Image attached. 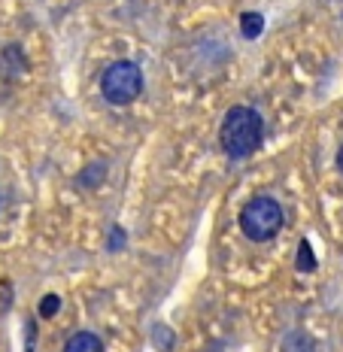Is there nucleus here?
<instances>
[{
  "instance_id": "f257e3e1",
  "label": "nucleus",
  "mask_w": 343,
  "mask_h": 352,
  "mask_svg": "<svg viewBox=\"0 0 343 352\" xmlns=\"http://www.w3.org/2000/svg\"><path fill=\"white\" fill-rule=\"evenodd\" d=\"M265 143V119L252 107H231L219 128V146L228 158H250Z\"/></svg>"
},
{
  "instance_id": "f03ea898",
  "label": "nucleus",
  "mask_w": 343,
  "mask_h": 352,
  "mask_svg": "<svg viewBox=\"0 0 343 352\" xmlns=\"http://www.w3.org/2000/svg\"><path fill=\"white\" fill-rule=\"evenodd\" d=\"M100 94L107 104L113 107H128L143 94V70L134 61H115L109 64L100 76Z\"/></svg>"
},
{
  "instance_id": "7ed1b4c3",
  "label": "nucleus",
  "mask_w": 343,
  "mask_h": 352,
  "mask_svg": "<svg viewBox=\"0 0 343 352\" xmlns=\"http://www.w3.org/2000/svg\"><path fill=\"white\" fill-rule=\"evenodd\" d=\"M240 228L255 243L274 240L283 231V207L274 197H252L243 210H240Z\"/></svg>"
},
{
  "instance_id": "20e7f679",
  "label": "nucleus",
  "mask_w": 343,
  "mask_h": 352,
  "mask_svg": "<svg viewBox=\"0 0 343 352\" xmlns=\"http://www.w3.org/2000/svg\"><path fill=\"white\" fill-rule=\"evenodd\" d=\"M64 352H104V340H100L98 334H91V331H79V334H73L67 340Z\"/></svg>"
},
{
  "instance_id": "39448f33",
  "label": "nucleus",
  "mask_w": 343,
  "mask_h": 352,
  "mask_svg": "<svg viewBox=\"0 0 343 352\" xmlns=\"http://www.w3.org/2000/svg\"><path fill=\"white\" fill-rule=\"evenodd\" d=\"M283 352H316V346H313V340L304 331H289L286 337H283Z\"/></svg>"
},
{
  "instance_id": "423d86ee",
  "label": "nucleus",
  "mask_w": 343,
  "mask_h": 352,
  "mask_svg": "<svg viewBox=\"0 0 343 352\" xmlns=\"http://www.w3.org/2000/svg\"><path fill=\"white\" fill-rule=\"evenodd\" d=\"M261 31H265V16H261V12H243V16H240V34H243L246 40H255Z\"/></svg>"
},
{
  "instance_id": "0eeeda50",
  "label": "nucleus",
  "mask_w": 343,
  "mask_h": 352,
  "mask_svg": "<svg viewBox=\"0 0 343 352\" xmlns=\"http://www.w3.org/2000/svg\"><path fill=\"white\" fill-rule=\"evenodd\" d=\"M295 267L301 270V274H313V270H316V255H313V249H310V240H301V249H298Z\"/></svg>"
},
{
  "instance_id": "6e6552de",
  "label": "nucleus",
  "mask_w": 343,
  "mask_h": 352,
  "mask_svg": "<svg viewBox=\"0 0 343 352\" xmlns=\"http://www.w3.org/2000/svg\"><path fill=\"white\" fill-rule=\"evenodd\" d=\"M58 310H61V298H58V295H46L40 300V316L43 319H52Z\"/></svg>"
},
{
  "instance_id": "1a4fd4ad",
  "label": "nucleus",
  "mask_w": 343,
  "mask_h": 352,
  "mask_svg": "<svg viewBox=\"0 0 343 352\" xmlns=\"http://www.w3.org/2000/svg\"><path fill=\"white\" fill-rule=\"evenodd\" d=\"M155 337L162 340V346H158V349H173V334L167 331L164 325H158V328H155Z\"/></svg>"
},
{
  "instance_id": "9d476101",
  "label": "nucleus",
  "mask_w": 343,
  "mask_h": 352,
  "mask_svg": "<svg viewBox=\"0 0 343 352\" xmlns=\"http://www.w3.org/2000/svg\"><path fill=\"white\" fill-rule=\"evenodd\" d=\"M338 170L343 173V143H340V152H338Z\"/></svg>"
}]
</instances>
